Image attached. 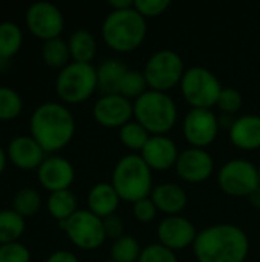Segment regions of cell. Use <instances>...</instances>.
Masks as SVG:
<instances>
[{
	"label": "cell",
	"mask_w": 260,
	"mask_h": 262,
	"mask_svg": "<svg viewBox=\"0 0 260 262\" xmlns=\"http://www.w3.org/2000/svg\"><path fill=\"white\" fill-rule=\"evenodd\" d=\"M75 130L74 114L58 101L38 104L29 118V135L51 155L64 149L72 141Z\"/></svg>",
	"instance_id": "cell-1"
},
{
	"label": "cell",
	"mask_w": 260,
	"mask_h": 262,
	"mask_svg": "<svg viewBox=\"0 0 260 262\" xmlns=\"http://www.w3.org/2000/svg\"><path fill=\"white\" fill-rule=\"evenodd\" d=\"M193 253L198 262H245L250 239L239 226L215 224L198 233Z\"/></svg>",
	"instance_id": "cell-2"
},
{
	"label": "cell",
	"mask_w": 260,
	"mask_h": 262,
	"mask_svg": "<svg viewBox=\"0 0 260 262\" xmlns=\"http://www.w3.org/2000/svg\"><path fill=\"white\" fill-rule=\"evenodd\" d=\"M101 35L115 52H132L143 45L147 35L146 18L135 6L124 11H110L101 25Z\"/></svg>",
	"instance_id": "cell-3"
},
{
	"label": "cell",
	"mask_w": 260,
	"mask_h": 262,
	"mask_svg": "<svg viewBox=\"0 0 260 262\" xmlns=\"http://www.w3.org/2000/svg\"><path fill=\"white\" fill-rule=\"evenodd\" d=\"M152 169L146 164L139 154H127L121 157L112 172V186L123 201L135 204L149 198L153 190Z\"/></svg>",
	"instance_id": "cell-4"
},
{
	"label": "cell",
	"mask_w": 260,
	"mask_h": 262,
	"mask_svg": "<svg viewBox=\"0 0 260 262\" xmlns=\"http://www.w3.org/2000/svg\"><path fill=\"white\" fill-rule=\"evenodd\" d=\"M133 117L150 135H166L178 120V107L167 92L149 89L133 101Z\"/></svg>",
	"instance_id": "cell-5"
},
{
	"label": "cell",
	"mask_w": 260,
	"mask_h": 262,
	"mask_svg": "<svg viewBox=\"0 0 260 262\" xmlns=\"http://www.w3.org/2000/svg\"><path fill=\"white\" fill-rule=\"evenodd\" d=\"M98 89L97 68L92 63L70 61L58 71L55 92L63 104H80L89 100Z\"/></svg>",
	"instance_id": "cell-6"
},
{
	"label": "cell",
	"mask_w": 260,
	"mask_h": 262,
	"mask_svg": "<svg viewBox=\"0 0 260 262\" xmlns=\"http://www.w3.org/2000/svg\"><path fill=\"white\" fill-rule=\"evenodd\" d=\"M181 92L192 109H211L222 92L219 78L204 66H192L181 80Z\"/></svg>",
	"instance_id": "cell-7"
},
{
	"label": "cell",
	"mask_w": 260,
	"mask_h": 262,
	"mask_svg": "<svg viewBox=\"0 0 260 262\" xmlns=\"http://www.w3.org/2000/svg\"><path fill=\"white\" fill-rule=\"evenodd\" d=\"M185 71L184 60L178 52L173 49H159L150 55L143 72L149 89L167 92L181 84Z\"/></svg>",
	"instance_id": "cell-8"
},
{
	"label": "cell",
	"mask_w": 260,
	"mask_h": 262,
	"mask_svg": "<svg viewBox=\"0 0 260 262\" xmlns=\"http://www.w3.org/2000/svg\"><path fill=\"white\" fill-rule=\"evenodd\" d=\"M67 239L80 250H97L107 239L103 220L87 209H78L69 220L58 223Z\"/></svg>",
	"instance_id": "cell-9"
},
{
	"label": "cell",
	"mask_w": 260,
	"mask_h": 262,
	"mask_svg": "<svg viewBox=\"0 0 260 262\" xmlns=\"http://www.w3.org/2000/svg\"><path fill=\"white\" fill-rule=\"evenodd\" d=\"M218 184L228 196H250V193L259 187V170L248 160H230L219 169Z\"/></svg>",
	"instance_id": "cell-10"
},
{
	"label": "cell",
	"mask_w": 260,
	"mask_h": 262,
	"mask_svg": "<svg viewBox=\"0 0 260 262\" xmlns=\"http://www.w3.org/2000/svg\"><path fill=\"white\" fill-rule=\"evenodd\" d=\"M28 31L43 43L58 38L64 29V15L61 9L49 2H35L25 12Z\"/></svg>",
	"instance_id": "cell-11"
},
{
	"label": "cell",
	"mask_w": 260,
	"mask_h": 262,
	"mask_svg": "<svg viewBox=\"0 0 260 262\" xmlns=\"http://www.w3.org/2000/svg\"><path fill=\"white\" fill-rule=\"evenodd\" d=\"M219 120L211 109H190L182 123V132L192 147L205 149L219 134Z\"/></svg>",
	"instance_id": "cell-12"
},
{
	"label": "cell",
	"mask_w": 260,
	"mask_h": 262,
	"mask_svg": "<svg viewBox=\"0 0 260 262\" xmlns=\"http://www.w3.org/2000/svg\"><path fill=\"white\" fill-rule=\"evenodd\" d=\"M93 120L107 129H121L124 124L132 121L133 103L120 94L101 95L92 109Z\"/></svg>",
	"instance_id": "cell-13"
},
{
	"label": "cell",
	"mask_w": 260,
	"mask_h": 262,
	"mask_svg": "<svg viewBox=\"0 0 260 262\" xmlns=\"http://www.w3.org/2000/svg\"><path fill=\"white\" fill-rule=\"evenodd\" d=\"M37 180L38 184L49 193L67 190L75 180V169L67 158L49 155L37 169Z\"/></svg>",
	"instance_id": "cell-14"
},
{
	"label": "cell",
	"mask_w": 260,
	"mask_h": 262,
	"mask_svg": "<svg viewBox=\"0 0 260 262\" xmlns=\"http://www.w3.org/2000/svg\"><path fill=\"white\" fill-rule=\"evenodd\" d=\"M198 233L195 224L182 215L166 216L158 226L159 244L173 252L184 250L190 246L193 247Z\"/></svg>",
	"instance_id": "cell-15"
},
{
	"label": "cell",
	"mask_w": 260,
	"mask_h": 262,
	"mask_svg": "<svg viewBox=\"0 0 260 262\" xmlns=\"http://www.w3.org/2000/svg\"><path fill=\"white\" fill-rule=\"evenodd\" d=\"M176 173L187 183H204L215 170V160L205 149L188 147L179 154L176 161Z\"/></svg>",
	"instance_id": "cell-16"
},
{
	"label": "cell",
	"mask_w": 260,
	"mask_h": 262,
	"mask_svg": "<svg viewBox=\"0 0 260 262\" xmlns=\"http://www.w3.org/2000/svg\"><path fill=\"white\" fill-rule=\"evenodd\" d=\"M8 161L20 170H37L46 158V152L31 135L14 137L6 147Z\"/></svg>",
	"instance_id": "cell-17"
},
{
	"label": "cell",
	"mask_w": 260,
	"mask_h": 262,
	"mask_svg": "<svg viewBox=\"0 0 260 262\" xmlns=\"http://www.w3.org/2000/svg\"><path fill=\"white\" fill-rule=\"evenodd\" d=\"M179 150L176 143L167 135H152L139 152L146 164L152 170H169L176 166Z\"/></svg>",
	"instance_id": "cell-18"
},
{
	"label": "cell",
	"mask_w": 260,
	"mask_h": 262,
	"mask_svg": "<svg viewBox=\"0 0 260 262\" xmlns=\"http://www.w3.org/2000/svg\"><path fill=\"white\" fill-rule=\"evenodd\" d=\"M228 135L230 141L241 150L253 152L260 149V115L247 114L238 117Z\"/></svg>",
	"instance_id": "cell-19"
},
{
	"label": "cell",
	"mask_w": 260,
	"mask_h": 262,
	"mask_svg": "<svg viewBox=\"0 0 260 262\" xmlns=\"http://www.w3.org/2000/svg\"><path fill=\"white\" fill-rule=\"evenodd\" d=\"M150 198L155 203L158 212H162L167 216L181 215V212L185 209L188 201L185 190L179 184H173V183L158 184L156 187H153Z\"/></svg>",
	"instance_id": "cell-20"
},
{
	"label": "cell",
	"mask_w": 260,
	"mask_h": 262,
	"mask_svg": "<svg viewBox=\"0 0 260 262\" xmlns=\"http://www.w3.org/2000/svg\"><path fill=\"white\" fill-rule=\"evenodd\" d=\"M120 201L121 198L112 183H97L87 193V210L104 220L110 215H115Z\"/></svg>",
	"instance_id": "cell-21"
},
{
	"label": "cell",
	"mask_w": 260,
	"mask_h": 262,
	"mask_svg": "<svg viewBox=\"0 0 260 262\" xmlns=\"http://www.w3.org/2000/svg\"><path fill=\"white\" fill-rule=\"evenodd\" d=\"M127 66L118 58H107L97 68L98 91L103 95L118 94V86L127 72Z\"/></svg>",
	"instance_id": "cell-22"
},
{
	"label": "cell",
	"mask_w": 260,
	"mask_h": 262,
	"mask_svg": "<svg viewBox=\"0 0 260 262\" xmlns=\"http://www.w3.org/2000/svg\"><path fill=\"white\" fill-rule=\"evenodd\" d=\"M70 60L77 63H92L97 55V38L87 29H77L67 40Z\"/></svg>",
	"instance_id": "cell-23"
},
{
	"label": "cell",
	"mask_w": 260,
	"mask_h": 262,
	"mask_svg": "<svg viewBox=\"0 0 260 262\" xmlns=\"http://www.w3.org/2000/svg\"><path fill=\"white\" fill-rule=\"evenodd\" d=\"M46 209L57 223H63L78 210V201L70 189L52 192L46 200Z\"/></svg>",
	"instance_id": "cell-24"
},
{
	"label": "cell",
	"mask_w": 260,
	"mask_h": 262,
	"mask_svg": "<svg viewBox=\"0 0 260 262\" xmlns=\"http://www.w3.org/2000/svg\"><path fill=\"white\" fill-rule=\"evenodd\" d=\"M23 46V31L11 20L0 21V61L14 58Z\"/></svg>",
	"instance_id": "cell-25"
},
{
	"label": "cell",
	"mask_w": 260,
	"mask_h": 262,
	"mask_svg": "<svg viewBox=\"0 0 260 262\" xmlns=\"http://www.w3.org/2000/svg\"><path fill=\"white\" fill-rule=\"evenodd\" d=\"M26 230V221L12 209L0 210V246L18 241Z\"/></svg>",
	"instance_id": "cell-26"
},
{
	"label": "cell",
	"mask_w": 260,
	"mask_h": 262,
	"mask_svg": "<svg viewBox=\"0 0 260 262\" xmlns=\"http://www.w3.org/2000/svg\"><path fill=\"white\" fill-rule=\"evenodd\" d=\"M41 58L46 66L61 71L70 63L69 61L70 52H69L67 41H64L61 37L44 41L41 46Z\"/></svg>",
	"instance_id": "cell-27"
},
{
	"label": "cell",
	"mask_w": 260,
	"mask_h": 262,
	"mask_svg": "<svg viewBox=\"0 0 260 262\" xmlns=\"http://www.w3.org/2000/svg\"><path fill=\"white\" fill-rule=\"evenodd\" d=\"M118 137H120V141L129 150H132V154H139L152 135L143 124H139L136 120H132L120 129Z\"/></svg>",
	"instance_id": "cell-28"
},
{
	"label": "cell",
	"mask_w": 260,
	"mask_h": 262,
	"mask_svg": "<svg viewBox=\"0 0 260 262\" xmlns=\"http://www.w3.org/2000/svg\"><path fill=\"white\" fill-rule=\"evenodd\" d=\"M21 218H31L37 215L41 209V195L32 187H23L15 192L12 198V207Z\"/></svg>",
	"instance_id": "cell-29"
},
{
	"label": "cell",
	"mask_w": 260,
	"mask_h": 262,
	"mask_svg": "<svg viewBox=\"0 0 260 262\" xmlns=\"http://www.w3.org/2000/svg\"><path fill=\"white\" fill-rule=\"evenodd\" d=\"M141 246L136 238L124 235L113 241L110 247V259L113 262H138L141 256Z\"/></svg>",
	"instance_id": "cell-30"
},
{
	"label": "cell",
	"mask_w": 260,
	"mask_h": 262,
	"mask_svg": "<svg viewBox=\"0 0 260 262\" xmlns=\"http://www.w3.org/2000/svg\"><path fill=\"white\" fill-rule=\"evenodd\" d=\"M147 91H149V84L144 77V72L136 71V69H127V72L124 74V77L118 86V94L126 97L130 101L132 100L135 101Z\"/></svg>",
	"instance_id": "cell-31"
},
{
	"label": "cell",
	"mask_w": 260,
	"mask_h": 262,
	"mask_svg": "<svg viewBox=\"0 0 260 262\" xmlns=\"http://www.w3.org/2000/svg\"><path fill=\"white\" fill-rule=\"evenodd\" d=\"M21 112V95L9 86H0V121H12L20 117Z\"/></svg>",
	"instance_id": "cell-32"
},
{
	"label": "cell",
	"mask_w": 260,
	"mask_h": 262,
	"mask_svg": "<svg viewBox=\"0 0 260 262\" xmlns=\"http://www.w3.org/2000/svg\"><path fill=\"white\" fill-rule=\"evenodd\" d=\"M244 104V98H242V94L234 89V88H222V92L218 98V107L222 114H228V115H233L236 114L238 111H241Z\"/></svg>",
	"instance_id": "cell-33"
},
{
	"label": "cell",
	"mask_w": 260,
	"mask_h": 262,
	"mask_svg": "<svg viewBox=\"0 0 260 262\" xmlns=\"http://www.w3.org/2000/svg\"><path fill=\"white\" fill-rule=\"evenodd\" d=\"M138 262H179L176 258V253L162 244H150L143 249L141 256Z\"/></svg>",
	"instance_id": "cell-34"
},
{
	"label": "cell",
	"mask_w": 260,
	"mask_h": 262,
	"mask_svg": "<svg viewBox=\"0 0 260 262\" xmlns=\"http://www.w3.org/2000/svg\"><path fill=\"white\" fill-rule=\"evenodd\" d=\"M0 262H31V252L20 241L3 244L0 246Z\"/></svg>",
	"instance_id": "cell-35"
},
{
	"label": "cell",
	"mask_w": 260,
	"mask_h": 262,
	"mask_svg": "<svg viewBox=\"0 0 260 262\" xmlns=\"http://www.w3.org/2000/svg\"><path fill=\"white\" fill-rule=\"evenodd\" d=\"M169 0H135V9L144 17L152 18L164 14L170 8Z\"/></svg>",
	"instance_id": "cell-36"
},
{
	"label": "cell",
	"mask_w": 260,
	"mask_h": 262,
	"mask_svg": "<svg viewBox=\"0 0 260 262\" xmlns=\"http://www.w3.org/2000/svg\"><path fill=\"white\" fill-rule=\"evenodd\" d=\"M133 216L143 223V224H147V223H152L155 218H156V213H158V209L155 206V203L152 201V198H144V200H139L133 204Z\"/></svg>",
	"instance_id": "cell-37"
},
{
	"label": "cell",
	"mask_w": 260,
	"mask_h": 262,
	"mask_svg": "<svg viewBox=\"0 0 260 262\" xmlns=\"http://www.w3.org/2000/svg\"><path fill=\"white\" fill-rule=\"evenodd\" d=\"M103 226H104L106 238L116 241L118 238L124 236V223H123V220L116 213L104 218L103 220Z\"/></svg>",
	"instance_id": "cell-38"
},
{
	"label": "cell",
	"mask_w": 260,
	"mask_h": 262,
	"mask_svg": "<svg viewBox=\"0 0 260 262\" xmlns=\"http://www.w3.org/2000/svg\"><path fill=\"white\" fill-rule=\"evenodd\" d=\"M46 262H80V259L69 250H55L46 258Z\"/></svg>",
	"instance_id": "cell-39"
},
{
	"label": "cell",
	"mask_w": 260,
	"mask_h": 262,
	"mask_svg": "<svg viewBox=\"0 0 260 262\" xmlns=\"http://www.w3.org/2000/svg\"><path fill=\"white\" fill-rule=\"evenodd\" d=\"M109 6L112 8V11H124V9L133 8L135 0H110Z\"/></svg>",
	"instance_id": "cell-40"
},
{
	"label": "cell",
	"mask_w": 260,
	"mask_h": 262,
	"mask_svg": "<svg viewBox=\"0 0 260 262\" xmlns=\"http://www.w3.org/2000/svg\"><path fill=\"white\" fill-rule=\"evenodd\" d=\"M218 120H219V126L221 127H227L228 130H230V127L233 126V123H234V117L233 115H228V114H222L221 117H218Z\"/></svg>",
	"instance_id": "cell-41"
},
{
	"label": "cell",
	"mask_w": 260,
	"mask_h": 262,
	"mask_svg": "<svg viewBox=\"0 0 260 262\" xmlns=\"http://www.w3.org/2000/svg\"><path fill=\"white\" fill-rule=\"evenodd\" d=\"M248 200H250V203H251V206L254 209H259L260 210V186L250 193Z\"/></svg>",
	"instance_id": "cell-42"
},
{
	"label": "cell",
	"mask_w": 260,
	"mask_h": 262,
	"mask_svg": "<svg viewBox=\"0 0 260 262\" xmlns=\"http://www.w3.org/2000/svg\"><path fill=\"white\" fill-rule=\"evenodd\" d=\"M6 164H8V155H6V149H3L0 146V175L5 172L6 169Z\"/></svg>",
	"instance_id": "cell-43"
},
{
	"label": "cell",
	"mask_w": 260,
	"mask_h": 262,
	"mask_svg": "<svg viewBox=\"0 0 260 262\" xmlns=\"http://www.w3.org/2000/svg\"><path fill=\"white\" fill-rule=\"evenodd\" d=\"M257 170H259V186H260V166L257 167Z\"/></svg>",
	"instance_id": "cell-44"
},
{
	"label": "cell",
	"mask_w": 260,
	"mask_h": 262,
	"mask_svg": "<svg viewBox=\"0 0 260 262\" xmlns=\"http://www.w3.org/2000/svg\"><path fill=\"white\" fill-rule=\"evenodd\" d=\"M103 262H113L112 259H109V261H103Z\"/></svg>",
	"instance_id": "cell-45"
}]
</instances>
